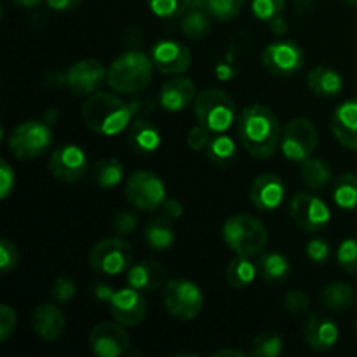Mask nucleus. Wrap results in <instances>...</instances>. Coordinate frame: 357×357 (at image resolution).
<instances>
[{"label":"nucleus","mask_w":357,"mask_h":357,"mask_svg":"<svg viewBox=\"0 0 357 357\" xmlns=\"http://www.w3.org/2000/svg\"><path fill=\"white\" fill-rule=\"evenodd\" d=\"M132 264V248L122 237H108L93 246L89 265L94 272L108 278L124 274Z\"/></svg>","instance_id":"obj_7"},{"label":"nucleus","mask_w":357,"mask_h":357,"mask_svg":"<svg viewBox=\"0 0 357 357\" xmlns=\"http://www.w3.org/2000/svg\"><path fill=\"white\" fill-rule=\"evenodd\" d=\"M82 121L93 132L115 136L128 128L132 110L121 98L108 93H94L84 101Z\"/></svg>","instance_id":"obj_2"},{"label":"nucleus","mask_w":357,"mask_h":357,"mask_svg":"<svg viewBox=\"0 0 357 357\" xmlns=\"http://www.w3.org/2000/svg\"><path fill=\"white\" fill-rule=\"evenodd\" d=\"M225 356H236V357H244L246 352L236 351V349H222V351L215 352V357H225Z\"/></svg>","instance_id":"obj_51"},{"label":"nucleus","mask_w":357,"mask_h":357,"mask_svg":"<svg viewBox=\"0 0 357 357\" xmlns=\"http://www.w3.org/2000/svg\"><path fill=\"white\" fill-rule=\"evenodd\" d=\"M188 6H190V0H149L150 10L162 20L183 16Z\"/></svg>","instance_id":"obj_36"},{"label":"nucleus","mask_w":357,"mask_h":357,"mask_svg":"<svg viewBox=\"0 0 357 357\" xmlns=\"http://www.w3.org/2000/svg\"><path fill=\"white\" fill-rule=\"evenodd\" d=\"M337 261L347 274L357 275V239L342 241L337 250Z\"/></svg>","instance_id":"obj_38"},{"label":"nucleus","mask_w":357,"mask_h":357,"mask_svg":"<svg viewBox=\"0 0 357 357\" xmlns=\"http://www.w3.org/2000/svg\"><path fill=\"white\" fill-rule=\"evenodd\" d=\"M251 356L275 357L282 352V338L275 331H264L251 342Z\"/></svg>","instance_id":"obj_35"},{"label":"nucleus","mask_w":357,"mask_h":357,"mask_svg":"<svg viewBox=\"0 0 357 357\" xmlns=\"http://www.w3.org/2000/svg\"><path fill=\"white\" fill-rule=\"evenodd\" d=\"M124 178V166L115 157H103L93 166V180L101 188H114Z\"/></svg>","instance_id":"obj_31"},{"label":"nucleus","mask_w":357,"mask_h":357,"mask_svg":"<svg viewBox=\"0 0 357 357\" xmlns=\"http://www.w3.org/2000/svg\"><path fill=\"white\" fill-rule=\"evenodd\" d=\"M211 131H208L204 126L199 124L190 129V132H188L187 136V143L192 150H195V152H202V150H206V146L209 145V142H211Z\"/></svg>","instance_id":"obj_46"},{"label":"nucleus","mask_w":357,"mask_h":357,"mask_svg":"<svg viewBox=\"0 0 357 357\" xmlns=\"http://www.w3.org/2000/svg\"><path fill=\"white\" fill-rule=\"evenodd\" d=\"M194 80L188 77H178L164 82L159 93V103L167 112H181L190 107L197 96Z\"/></svg>","instance_id":"obj_23"},{"label":"nucleus","mask_w":357,"mask_h":357,"mask_svg":"<svg viewBox=\"0 0 357 357\" xmlns=\"http://www.w3.org/2000/svg\"><path fill=\"white\" fill-rule=\"evenodd\" d=\"M145 239L152 250L155 251H166L173 246L174 239H176V230L173 227V220L166 218V216H157V218L150 220L145 227Z\"/></svg>","instance_id":"obj_26"},{"label":"nucleus","mask_w":357,"mask_h":357,"mask_svg":"<svg viewBox=\"0 0 357 357\" xmlns=\"http://www.w3.org/2000/svg\"><path fill=\"white\" fill-rule=\"evenodd\" d=\"M75 293H77L75 282L68 278L56 279L54 284H52V289H51L52 300H56V302H59V303H68L70 300L75 296Z\"/></svg>","instance_id":"obj_44"},{"label":"nucleus","mask_w":357,"mask_h":357,"mask_svg":"<svg viewBox=\"0 0 357 357\" xmlns=\"http://www.w3.org/2000/svg\"><path fill=\"white\" fill-rule=\"evenodd\" d=\"M338 326L331 317L321 316V314H312L307 317L303 323V340L312 351L326 352L337 345Z\"/></svg>","instance_id":"obj_19"},{"label":"nucleus","mask_w":357,"mask_h":357,"mask_svg":"<svg viewBox=\"0 0 357 357\" xmlns=\"http://www.w3.org/2000/svg\"><path fill=\"white\" fill-rule=\"evenodd\" d=\"M17 261H20V253H17L16 244L7 239L0 241V271L3 274H9L16 268Z\"/></svg>","instance_id":"obj_41"},{"label":"nucleus","mask_w":357,"mask_h":357,"mask_svg":"<svg viewBox=\"0 0 357 357\" xmlns=\"http://www.w3.org/2000/svg\"><path fill=\"white\" fill-rule=\"evenodd\" d=\"M93 293H94V296H96L98 300L108 303L112 300V296H114L115 291L108 284H94L93 286Z\"/></svg>","instance_id":"obj_50"},{"label":"nucleus","mask_w":357,"mask_h":357,"mask_svg":"<svg viewBox=\"0 0 357 357\" xmlns=\"http://www.w3.org/2000/svg\"><path fill=\"white\" fill-rule=\"evenodd\" d=\"M194 115L213 135L227 132L237 121V107L222 89H204L194 100Z\"/></svg>","instance_id":"obj_5"},{"label":"nucleus","mask_w":357,"mask_h":357,"mask_svg":"<svg viewBox=\"0 0 357 357\" xmlns=\"http://www.w3.org/2000/svg\"><path fill=\"white\" fill-rule=\"evenodd\" d=\"M152 56L142 51H126L107 70V84L117 93L136 94L152 82Z\"/></svg>","instance_id":"obj_3"},{"label":"nucleus","mask_w":357,"mask_h":357,"mask_svg":"<svg viewBox=\"0 0 357 357\" xmlns=\"http://www.w3.org/2000/svg\"><path fill=\"white\" fill-rule=\"evenodd\" d=\"M258 274L257 265L251 264V260L248 257H239L237 255L227 267V281L232 288L236 289H244L255 281Z\"/></svg>","instance_id":"obj_32"},{"label":"nucleus","mask_w":357,"mask_h":357,"mask_svg":"<svg viewBox=\"0 0 357 357\" xmlns=\"http://www.w3.org/2000/svg\"><path fill=\"white\" fill-rule=\"evenodd\" d=\"M49 171L65 183H77L87 173V155L77 145H61L49 157Z\"/></svg>","instance_id":"obj_13"},{"label":"nucleus","mask_w":357,"mask_h":357,"mask_svg":"<svg viewBox=\"0 0 357 357\" xmlns=\"http://www.w3.org/2000/svg\"><path fill=\"white\" fill-rule=\"evenodd\" d=\"M300 174H302L303 185L312 190L323 188L331 180V169L328 167V164L321 159H312V157L303 160Z\"/></svg>","instance_id":"obj_34"},{"label":"nucleus","mask_w":357,"mask_h":357,"mask_svg":"<svg viewBox=\"0 0 357 357\" xmlns=\"http://www.w3.org/2000/svg\"><path fill=\"white\" fill-rule=\"evenodd\" d=\"M286 187L281 176L274 173L260 174L253 180L250 187V201L260 211H272L279 208L284 199Z\"/></svg>","instance_id":"obj_18"},{"label":"nucleus","mask_w":357,"mask_h":357,"mask_svg":"<svg viewBox=\"0 0 357 357\" xmlns=\"http://www.w3.org/2000/svg\"><path fill=\"white\" fill-rule=\"evenodd\" d=\"M52 145V131L47 122L26 121L10 131L7 146L17 159H35Z\"/></svg>","instance_id":"obj_6"},{"label":"nucleus","mask_w":357,"mask_h":357,"mask_svg":"<svg viewBox=\"0 0 357 357\" xmlns=\"http://www.w3.org/2000/svg\"><path fill=\"white\" fill-rule=\"evenodd\" d=\"M160 132L155 124H152L146 119H136L128 131V143L132 152L139 155H149L153 153L160 146Z\"/></svg>","instance_id":"obj_24"},{"label":"nucleus","mask_w":357,"mask_h":357,"mask_svg":"<svg viewBox=\"0 0 357 357\" xmlns=\"http://www.w3.org/2000/svg\"><path fill=\"white\" fill-rule=\"evenodd\" d=\"M222 236L234 253L248 258L260 255L268 243L267 227L260 218L246 213L230 216L223 225Z\"/></svg>","instance_id":"obj_4"},{"label":"nucleus","mask_w":357,"mask_h":357,"mask_svg":"<svg viewBox=\"0 0 357 357\" xmlns=\"http://www.w3.org/2000/svg\"><path fill=\"white\" fill-rule=\"evenodd\" d=\"M286 0H251V10L260 21H272L281 16Z\"/></svg>","instance_id":"obj_39"},{"label":"nucleus","mask_w":357,"mask_h":357,"mask_svg":"<svg viewBox=\"0 0 357 357\" xmlns=\"http://www.w3.org/2000/svg\"><path fill=\"white\" fill-rule=\"evenodd\" d=\"M164 307L178 321H192L201 314L204 296L199 286L188 279H171L164 286Z\"/></svg>","instance_id":"obj_8"},{"label":"nucleus","mask_w":357,"mask_h":357,"mask_svg":"<svg viewBox=\"0 0 357 357\" xmlns=\"http://www.w3.org/2000/svg\"><path fill=\"white\" fill-rule=\"evenodd\" d=\"M356 330H357V321H356Z\"/></svg>","instance_id":"obj_54"},{"label":"nucleus","mask_w":357,"mask_h":357,"mask_svg":"<svg viewBox=\"0 0 357 357\" xmlns=\"http://www.w3.org/2000/svg\"><path fill=\"white\" fill-rule=\"evenodd\" d=\"M16 185V173L7 160H0V199H7Z\"/></svg>","instance_id":"obj_47"},{"label":"nucleus","mask_w":357,"mask_h":357,"mask_svg":"<svg viewBox=\"0 0 357 357\" xmlns=\"http://www.w3.org/2000/svg\"><path fill=\"white\" fill-rule=\"evenodd\" d=\"M126 199L139 211H155L166 201V185L152 171H135L126 181Z\"/></svg>","instance_id":"obj_9"},{"label":"nucleus","mask_w":357,"mask_h":357,"mask_svg":"<svg viewBox=\"0 0 357 357\" xmlns=\"http://www.w3.org/2000/svg\"><path fill=\"white\" fill-rule=\"evenodd\" d=\"M244 0H206L209 14L220 21H230L239 16Z\"/></svg>","instance_id":"obj_37"},{"label":"nucleus","mask_w":357,"mask_h":357,"mask_svg":"<svg viewBox=\"0 0 357 357\" xmlns=\"http://www.w3.org/2000/svg\"><path fill=\"white\" fill-rule=\"evenodd\" d=\"M17 326V314L10 305L3 303L0 307V342L9 340L10 335L16 331Z\"/></svg>","instance_id":"obj_42"},{"label":"nucleus","mask_w":357,"mask_h":357,"mask_svg":"<svg viewBox=\"0 0 357 357\" xmlns=\"http://www.w3.org/2000/svg\"><path fill=\"white\" fill-rule=\"evenodd\" d=\"M49 6V9L58 10V13H66V10L75 9L77 6L82 3V0H45Z\"/></svg>","instance_id":"obj_49"},{"label":"nucleus","mask_w":357,"mask_h":357,"mask_svg":"<svg viewBox=\"0 0 357 357\" xmlns=\"http://www.w3.org/2000/svg\"><path fill=\"white\" fill-rule=\"evenodd\" d=\"M181 33L192 40H201L211 31V20L208 9H187L181 16Z\"/></svg>","instance_id":"obj_30"},{"label":"nucleus","mask_w":357,"mask_h":357,"mask_svg":"<svg viewBox=\"0 0 357 357\" xmlns=\"http://www.w3.org/2000/svg\"><path fill=\"white\" fill-rule=\"evenodd\" d=\"M284 307L291 314L303 316V314H305L310 307L309 295H307L305 291H302V289H291V291L286 293Z\"/></svg>","instance_id":"obj_40"},{"label":"nucleus","mask_w":357,"mask_h":357,"mask_svg":"<svg viewBox=\"0 0 357 357\" xmlns=\"http://www.w3.org/2000/svg\"><path fill=\"white\" fill-rule=\"evenodd\" d=\"M345 3H349V6H357V0H344Z\"/></svg>","instance_id":"obj_53"},{"label":"nucleus","mask_w":357,"mask_h":357,"mask_svg":"<svg viewBox=\"0 0 357 357\" xmlns=\"http://www.w3.org/2000/svg\"><path fill=\"white\" fill-rule=\"evenodd\" d=\"M331 132L342 146L357 152V98H351L335 108Z\"/></svg>","instance_id":"obj_20"},{"label":"nucleus","mask_w":357,"mask_h":357,"mask_svg":"<svg viewBox=\"0 0 357 357\" xmlns=\"http://www.w3.org/2000/svg\"><path fill=\"white\" fill-rule=\"evenodd\" d=\"M305 54L293 40H275L261 52V65L279 77H291L302 70Z\"/></svg>","instance_id":"obj_11"},{"label":"nucleus","mask_w":357,"mask_h":357,"mask_svg":"<svg viewBox=\"0 0 357 357\" xmlns=\"http://www.w3.org/2000/svg\"><path fill=\"white\" fill-rule=\"evenodd\" d=\"M14 3H17L20 7H26V9H31V7H37L40 6L44 0H13Z\"/></svg>","instance_id":"obj_52"},{"label":"nucleus","mask_w":357,"mask_h":357,"mask_svg":"<svg viewBox=\"0 0 357 357\" xmlns=\"http://www.w3.org/2000/svg\"><path fill=\"white\" fill-rule=\"evenodd\" d=\"M31 326L38 338L45 342H54L65 331L66 316L56 303H42L35 309Z\"/></svg>","instance_id":"obj_21"},{"label":"nucleus","mask_w":357,"mask_h":357,"mask_svg":"<svg viewBox=\"0 0 357 357\" xmlns=\"http://www.w3.org/2000/svg\"><path fill=\"white\" fill-rule=\"evenodd\" d=\"M108 305H110L114 319L124 326H138L145 321L146 310H149L143 293L131 286L115 291Z\"/></svg>","instance_id":"obj_16"},{"label":"nucleus","mask_w":357,"mask_h":357,"mask_svg":"<svg viewBox=\"0 0 357 357\" xmlns=\"http://www.w3.org/2000/svg\"><path fill=\"white\" fill-rule=\"evenodd\" d=\"M107 82V70L96 59H80L65 73V84L77 96H91Z\"/></svg>","instance_id":"obj_14"},{"label":"nucleus","mask_w":357,"mask_h":357,"mask_svg":"<svg viewBox=\"0 0 357 357\" xmlns=\"http://www.w3.org/2000/svg\"><path fill=\"white\" fill-rule=\"evenodd\" d=\"M281 152L293 162H303L317 149L316 126L309 119H293L284 126L281 135Z\"/></svg>","instance_id":"obj_10"},{"label":"nucleus","mask_w":357,"mask_h":357,"mask_svg":"<svg viewBox=\"0 0 357 357\" xmlns=\"http://www.w3.org/2000/svg\"><path fill=\"white\" fill-rule=\"evenodd\" d=\"M289 216L305 232H319L330 222L331 211L317 195L296 194L289 202Z\"/></svg>","instance_id":"obj_12"},{"label":"nucleus","mask_w":357,"mask_h":357,"mask_svg":"<svg viewBox=\"0 0 357 357\" xmlns=\"http://www.w3.org/2000/svg\"><path fill=\"white\" fill-rule=\"evenodd\" d=\"M152 61L157 70L169 75H181L192 65V52L176 40H160L152 47Z\"/></svg>","instance_id":"obj_17"},{"label":"nucleus","mask_w":357,"mask_h":357,"mask_svg":"<svg viewBox=\"0 0 357 357\" xmlns=\"http://www.w3.org/2000/svg\"><path fill=\"white\" fill-rule=\"evenodd\" d=\"M305 251H307V257H309L314 264H324L331 255L330 244H328V241L321 239V237H316V239L309 241Z\"/></svg>","instance_id":"obj_45"},{"label":"nucleus","mask_w":357,"mask_h":357,"mask_svg":"<svg viewBox=\"0 0 357 357\" xmlns=\"http://www.w3.org/2000/svg\"><path fill=\"white\" fill-rule=\"evenodd\" d=\"M206 157L209 162L218 167H229L236 162L237 159V145L234 138H230L225 132L213 135L211 142L206 146Z\"/></svg>","instance_id":"obj_28"},{"label":"nucleus","mask_w":357,"mask_h":357,"mask_svg":"<svg viewBox=\"0 0 357 357\" xmlns=\"http://www.w3.org/2000/svg\"><path fill=\"white\" fill-rule=\"evenodd\" d=\"M333 201L338 208L347 211L357 209V174L345 173L338 176L333 187Z\"/></svg>","instance_id":"obj_33"},{"label":"nucleus","mask_w":357,"mask_h":357,"mask_svg":"<svg viewBox=\"0 0 357 357\" xmlns=\"http://www.w3.org/2000/svg\"><path fill=\"white\" fill-rule=\"evenodd\" d=\"M321 302L326 309L342 312V310H347L354 305L356 291L349 282H331L321 293Z\"/></svg>","instance_id":"obj_29"},{"label":"nucleus","mask_w":357,"mask_h":357,"mask_svg":"<svg viewBox=\"0 0 357 357\" xmlns=\"http://www.w3.org/2000/svg\"><path fill=\"white\" fill-rule=\"evenodd\" d=\"M258 274L267 282H282L291 274V264L284 255L278 251H267L258 258Z\"/></svg>","instance_id":"obj_27"},{"label":"nucleus","mask_w":357,"mask_h":357,"mask_svg":"<svg viewBox=\"0 0 357 357\" xmlns=\"http://www.w3.org/2000/svg\"><path fill=\"white\" fill-rule=\"evenodd\" d=\"M129 333L121 323H100L91 330V351L100 357H119L129 347Z\"/></svg>","instance_id":"obj_15"},{"label":"nucleus","mask_w":357,"mask_h":357,"mask_svg":"<svg viewBox=\"0 0 357 357\" xmlns=\"http://www.w3.org/2000/svg\"><path fill=\"white\" fill-rule=\"evenodd\" d=\"M167 272L162 264L143 260L128 271V286L142 293H152L166 286Z\"/></svg>","instance_id":"obj_22"},{"label":"nucleus","mask_w":357,"mask_h":357,"mask_svg":"<svg viewBox=\"0 0 357 357\" xmlns=\"http://www.w3.org/2000/svg\"><path fill=\"white\" fill-rule=\"evenodd\" d=\"M241 145L255 159H268L281 145V126L274 112L265 105H251L237 119Z\"/></svg>","instance_id":"obj_1"},{"label":"nucleus","mask_w":357,"mask_h":357,"mask_svg":"<svg viewBox=\"0 0 357 357\" xmlns=\"http://www.w3.org/2000/svg\"><path fill=\"white\" fill-rule=\"evenodd\" d=\"M136 227H138V220H136V216L132 215V213L119 211L117 215L114 216V220H112V229H114V232L117 234L119 237L131 236L136 230Z\"/></svg>","instance_id":"obj_43"},{"label":"nucleus","mask_w":357,"mask_h":357,"mask_svg":"<svg viewBox=\"0 0 357 357\" xmlns=\"http://www.w3.org/2000/svg\"><path fill=\"white\" fill-rule=\"evenodd\" d=\"M307 86L316 96L333 98L344 89V79L337 70L321 65L310 70L309 77H307Z\"/></svg>","instance_id":"obj_25"},{"label":"nucleus","mask_w":357,"mask_h":357,"mask_svg":"<svg viewBox=\"0 0 357 357\" xmlns=\"http://www.w3.org/2000/svg\"><path fill=\"white\" fill-rule=\"evenodd\" d=\"M160 209H162V215L166 218L173 220V222L181 218V215H183V206H181V202L178 199H166L164 204L160 206Z\"/></svg>","instance_id":"obj_48"}]
</instances>
